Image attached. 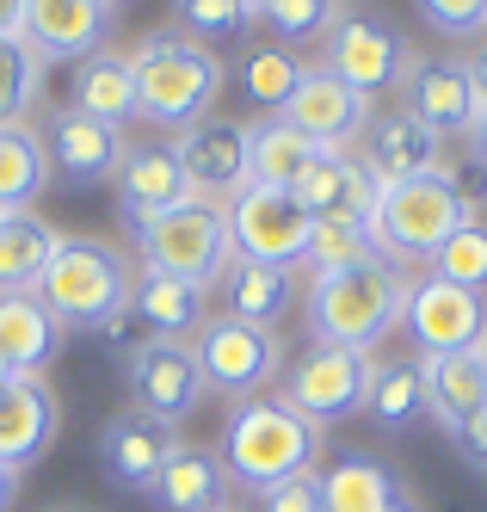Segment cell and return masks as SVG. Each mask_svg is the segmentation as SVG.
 <instances>
[{
	"label": "cell",
	"instance_id": "6da1fadb",
	"mask_svg": "<svg viewBox=\"0 0 487 512\" xmlns=\"http://www.w3.org/2000/svg\"><path fill=\"white\" fill-rule=\"evenodd\" d=\"M222 475L247 494H266L290 475H315V457H321V426L303 420L284 395H253V401H235L229 420H222Z\"/></svg>",
	"mask_w": 487,
	"mask_h": 512
},
{
	"label": "cell",
	"instance_id": "7a4b0ae2",
	"mask_svg": "<svg viewBox=\"0 0 487 512\" xmlns=\"http://www.w3.org/2000/svg\"><path fill=\"white\" fill-rule=\"evenodd\" d=\"M407 284L414 272L395 266V260H364V266H346V272H321L309 278V334L321 346H346V352H377L395 327H401V309H407Z\"/></svg>",
	"mask_w": 487,
	"mask_h": 512
},
{
	"label": "cell",
	"instance_id": "3957f363",
	"mask_svg": "<svg viewBox=\"0 0 487 512\" xmlns=\"http://www.w3.org/2000/svg\"><path fill=\"white\" fill-rule=\"evenodd\" d=\"M130 290H136L130 253H118L99 235H62L31 297L56 315V327H99L105 334L130 309Z\"/></svg>",
	"mask_w": 487,
	"mask_h": 512
},
{
	"label": "cell",
	"instance_id": "277c9868",
	"mask_svg": "<svg viewBox=\"0 0 487 512\" xmlns=\"http://www.w3.org/2000/svg\"><path fill=\"white\" fill-rule=\"evenodd\" d=\"M469 216H481L451 167L401 179V186H377V210H370V241L395 266H432V253L451 241Z\"/></svg>",
	"mask_w": 487,
	"mask_h": 512
},
{
	"label": "cell",
	"instance_id": "5b68a950",
	"mask_svg": "<svg viewBox=\"0 0 487 512\" xmlns=\"http://www.w3.org/2000/svg\"><path fill=\"white\" fill-rule=\"evenodd\" d=\"M130 68H136V112L155 118L161 130L198 124L222 93L216 50L179 38V31H148V38L130 50Z\"/></svg>",
	"mask_w": 487,
	"mask_h": 512
},
{
	"label": "cell",
	"instance_id": "8992f818",
	"mask_svg": "<svg viewBox=\"0 0 487 512\" xmlns=\"http://www.w3.org/2000/svg\"><path fill=\"white\" fill-rule=\"evenodd\" d=\"M130 247H136V272H173V278H192L204 290L222 284L235 247H229V216L210 198H185L161 216H142V223H124Z\"/></svg>",
	"mask_w": 487,
	"mask_h": 512
},
{
	"label": "cell",
	"instance_id": "52a82bcc",
	"mask_svg": "<svg viewBox=\"0 0 487 512\" xmlns=\"http://www.w3.org/2000/svg\"><path fill=\"white\" fill-rule=\"evenodd\" d=\"M192 352H198L204 389L229 395V401L266 395V389L284 377V364H290L278 327H253V321H235V315H210L204 334L192 340Z\"/></svg>",
	"mask_w": 487,
	"mask_h": 512
},
{
	"label": "cell",
	"instance_id": "ba28073f",
	"mask_svg": "<svg viewBox=\"0 0 487 512\" xmlns=\"http://www.w3.org/2000/svg\"><path fill=\"white\" fill-rule=\"evenodd\" d=\"M370 371H377V358H370V352H346V346H321L315 340L303 358L284 364V401L303 420L333 426V420H346V414H364Z\"/></svg>",
	"mask_w": 487,
	"mask_h": 512
},
{
	"label": "cell",
	"instance_id": "9c48e42d",
	"mask_svg": "<svg viewBox=\"0 0 487 512\" xmlns=\"http://www.w3.org/2000/svg\"><path fill=\"white\" fill-rule=\"evenodd\" d=\"M229 247L235 260H266V266H303V247H309V229L315 216L296 204L284 186H241L229 204Z\"/></svg>",
	"mask_w": 487,
	"mask_h": 512
},
{
	"label": "cell",
	"instance_id": "30bf717a",
	"mask_svg": "<svg viewBox=\"0 0 487 512\" xmlns=\"http://www.w3.org/2000/svg\"><path fill=\"white\" fill-rule=\"evenodd\" d=\"M414 62H420L414 44H407L389 19H370V13H340V25L327 31V56H321L327 75H340V81H346L352 93H364V99L401 87Z\"/></svg>",
	"mask_w": 487,
	"mask_h": 512
},
{
	"label": "cell",
	"instance_id": "8fae6325",
	"mask_svg": "<svg viewBox=\"0 0 487 512\" xmlns=\"http://www.w3.org/2000/svg\"><path fill=\"white\" fill-rule=\"evenodd\" d=\"M401 327L414 340L420 358H451V352H475L487 340V297L463 284H444L432 272H420L407 284V309H401Z\"/></svg>",
	"mask_w": 487,
	"mask_h": 512
},
{
	"label": "cell",
	"instance_id": "7c38bea8",
	"mask_svg": "<svg viewBox=\"0 0 487 512\" xmlns=\"http://www.w3.org/2000/svg\"><path fill=\"white\" fill-rule=\"evenodd\" d=\"M124 383H130V408L167 432L179 420H192V408L204 401V371H198L192 340H142L130 352Z\"/></svg>",
	"mask_w": 487,
	"mask_h": 512
},
{
	"label": "cell",
	"instance_id": "4fadbf2b",
	"mask_svg": "<svg viewBox=\"0 0 487 512\" xmlns=\"http://www.w3.org/2000/svg\"><path fill=\"white\" fill-rule=\"evenodd\" d=\"M278 118L290 130H303L321 155H352V142H364V130H370V99L352 93L340 75H327L321 62H309L303 87L290 93V105Z\"/></svg>",
	"mask_w": 487,
	"mask_h": 512
},
{
	"label": "cell",
	"instance_id": "5bb4252c",
	"mask_svg": "<svg viewBox=\"0 0 487 512\" xmlns=\"http://www.w3.org/2000/svg\"><path fill=\"white\" fill-rule=\"evenodd\" d=\"M118 7L111 0H25L19 7V38L37 50V62H87L111 44Z\"/></svg>",
	"mask_w": 487,
	"mask_h": 512
},
{
	"label": "cell",
	"instance_id": "9a60e30c",
	"mask_svg": "<svg viewBox=\"0 0 487 512\" xmlns=\"http://www.w3.org/2000/svg\"><path fill=\"white\" fill-rule=\"evenodd\" d=\"M173 155H179V173L192 198H210V204H229L241 186H247V124L241 118H198L173 136Z\"/></svg>",
	"mask_w": 487,
	"mask_h": 512
},
{
	"label": "cell",
	"instance_id": "2e32d148",
	"mask_svg": "<svg viewBox=\"0 0 487 512\" xmlns=\"http://www.w3.org/2000/svg\"><path fill=\"white\" fill-rule=\"evenodd\" d=\"M37 136H44L50 167L62 179H74V186H99V179H111V173H118V161H124V149H130L124 130H111L99 118H81L74 105H56Z\"/></svg>",
	"mask_w": 487,
	"mask_h": 512
},
{
	"label": "cell",
	"instance_id": "e0dca14e",
	"mask_svg": "<svg viewBox=\"0 0 487 512\" xmlns=\"http://www.w3.org/2000/svg\"><path fill=\"white\" fill-rule=\"evenodd\" d=\"M290 198L303 204L315 223H370L377 210V179L358 155H315L303 173H296Z\"/></svg>",
	"mask_w": 487,
	"mask_h": 512
},
{
	"label": "cell",
	"instance_id": "ac0fdd59",
	"mask_svg": "<svg viewBox=\"0 0 487 512\" xmlns=\"http://www.w3.org/2000/svg\"><path fill=\"white\" fill-rule=\"evenodd\" d=\"M370 179L377 186H401V179H420V173H438L444 167V136H432L414 112H383V118H370L364 130V155Z\"/></svg>",
	"mask_w": 487,
	"mask_h": 512
},
{
	"label": "cell",
	"instance_id": "d6986e66",
	"mask_svg": "<svg viewBox=\"0 0 487 512\" xmlns=\"http://www.w3.org/2000/svg\"><path fill=\"white\" fill-rule=\"evenodd\" d=\"M111 192H118V210L124 223H142V216H161L173 204L192 198V186H185L179 173V155L173 142H130L118 173H111Z\"/></svg>",
	"mask_w": 487,
	"mask_h": 512
},
{
	"label": "cell",
	"instance_id": "ffe728a7",
	"mask_svg": "<svg viewBox=\"0 0 487 512\" xmlns=\"http://www.w3.org/2000/svg\"><path fill=\"white\" fill-rule=\"evenodd\" d=\"M62 426V408H56V389L44 377H7L0 383V463H37L50 451V438Z\"/></svg>",
	"mask_w": 487,
	"mask_h": 512
},
{
	"label": "cell",
	"instance_id": "44dd1931",
	"mask_svg": "<svg viewBox=\"0 0 487 512\" xmlns=\"http://www.w3.org/2000/svg\"><path fill=\"white\" fill-rule=\"evenodd\" d=\"M173 445H179V438H173L167 426H155L148 414H136V408H130V414H118V420L99 432V469H105L118 488L148 494Z\"/></svg>",
	"mask_w": 487,
	"mask_h": 512
},
{
	"label": "cell",
	"instance_id": "7402d4cb",
	"mask_svg": "<svg viewBox=\"0 0 487 512\" xmlns=\"http://www.w3.org/2000/svg\"><path fill=\"white\" fill-rule=\"evenodd\" d=\"M401 93H407V112H414L432 136H469L475 118H481L463 62H414Z\"/></svg>",
	"mask_w": 487,
	"mask_h": 512
},
{
	"label": "cell",
	"instance_id": "603a6c76",
	"mask_svg": "<svg viewBox=\"0 0 487 512\" xmlns=\"http://www.w3.org/2000/svg\"><path fill=\"white\" fill-rule=\"evenodd\" d=\"M426 414L463 445V438L487 420V364L475 352L426 358Z\"/></svg>",
	"mask_w": 487,
	"mask_h": 512
},
{
	"label": "cell",
	"instance_id": "cb8c5ba5",
	"mask_svg": "<svg viewBox=\"0 0 487 512\" xmlns=\"http://www.w3.org/2000/svg\"><path fill=\"white\" fill-rule=\"evenodd\" d=\"M204 303H210V290L192 278H173V272H136V290H130V315L148 327V340L204 334V321H210Z\"/></svg>",
	"mask_w": 487,
	"mask_h": 512
},
{
	"label": "cell",
	"instance_id": "d4e9b609",
	"mask_svg": "<svg viewBox=\"0 0 487 512\" xmlns=\"http://www.w3.org/2000/svg\"><path fill=\"white\" fill-rule=\"evenodd\" d=\"M68 105H74L81 118L111 124V130H124L130 118H142V112H136V68H130V56L105 44V50H93L87 62H74Z\"/></svg>",
	"mask_w": 487,
	"mask_h": 512
},
{
	"label": "cell",
	"instance_id": "484cf974",
	"mask_svg": "<svg viewBox=\"0 0 487 512\" xmlns=\"http://www.w3.org/2000/svg\"><path fill=\"white\" fill-rule=\"evenodd\" d=\"M222 303L235 321L278 327L296 309V266H266V260H229L222 272Z\"/></svg>",
	"mask_w": 487,
	"mask_h": 512
},
{
	"label": "cell",
	"instance_id": "4316f807",
	"mask_svg": "<svg viewBox=\"0 0 487 512\" xmlns=\"http://www.w3.org/2000/svg\"><path fill=\"white\" fill-rule=\"evenodd\" d=\"M222 488H229V475H222V457L204 451V445H179L167 451L161 475H155V506L161 512H216L222 506Z\"/></svg>",
	"mask_w": 487,
	"mask_h": 512
},
{
	"label": "cell",
	"instance_id": "83f0119b",
	"mask_svg": "<svg viewBox=\"0 0 487 512\" xmlns=\"http://www.w3.org/2000/svg\"><path fill=\"white\" fill-rule=\"evenodd\" d=\"M56 229L31 210H7L0 216V297H31L44 278L50 253H56Z\"/></svg>",
	"mask_w": 487,
	"mask_h": 512
},
{
	"label": "cell",
	"instance_id": "f1b7e54d",
	"mask_svg": "<svg viewBox=\"0 0 487 512\" xmlns=\"http://www.w3.org/2000/svg\"><path fill=\"white\" fill-rule=\"evenodd\" d=\"M56 340H62V327L37 297H0V364H7L13 377L44 371Z\"/></svg>",
	"mask_w": 487,
	"mask_h": 512
},
{
	"label": "cell",
	"instance_id": "f546056e",
	"mask_svg": "<svg viewBox=\"0 0 487 512\" xmlns=\"http://www.w3.org/2000/svg\"><path fill=\"white\" fill-rule=\"evenodd\" d=\"M401 494L395 469L370 451H346L340 463L321 469V512H383Z\"/></svg>",
	"mask_w": 487,
	"mask_h": 512
},
{
	"label": "cell",
	"instance_id": "4dcf8cb0",
	"mask_svg": "<svg viewBox=\"0 0 487 512\" xmlns=\"http://www.w3.org/2000/svg\"><path fill=\"white\" fill-rule=\"evenodd\" d=\"M321 149L303 136V130H290L284 118H259V124H247V186H296V173H303L309 161H315Z\"/></svg>",
	"mask_w": 487,
	"mask_h": 512
},
{
	"label": "cell",
	"instance_id": "1f68e13d",
	"mask_svg": "<svg viewBox=\"0 0 487 512\" xmlns=\"http://www.w3.org/2000/svg\"><path fill=\"white\" fill-rule=\"evenodd\" d=\"M364 414L377 420L383 432H407L426 414V358H383L370 371V395H364Z\"/></svg>",
	"mask_w": 487,
	"mask_h": 512
},
{
	"label": "cell",
	"instance_id": "d6a6232c",
	"mask_svg": "<svg viewBox=\"0 0 487 512\" xmlns=\"http://www.w3.org/2000/svg\"><path fill=\"white\" fill-rule=\"evenodd\" d=\"M50 186V155L31 124H0V210H31Z\"/></svg>",
	"mask_w": 487,
	"mask_h": 512
},
{
	"label": "cell",
	"instance_id": "836d02e7",
	"mask_svg": "<svg viewBox=\"0 0 487 512\" xmlns=\"http://www.w3.org/2000/svg\"><path fill=\"white\" fill-rule=\"evenodd\" d=\"M303 75H309V62L296 50H284V44H259V50H247L235 62V87H241L247 105H259V112H284L290 93L303 87Z\"/></svg>",
	"mask_w": 487,
	"mask_h": 512
},
{
	"label": "cell",
	"instance_id": "e575fe53",
	"mask_svg": "<svg viewBox=\"0 0 487 512\" xmlns=\"http://www.w3.org/2000/svg\"><path fill=\"white\" fill-rule=\"evenodd\" d=\"M37 99H44V62L19 31H7L0 38V124H25Z\"/></svg>",
	"mask_w": 487,
	"mask_h": 512
},
{
	"label": "cell",
	"instance_id": "d590c367",
	"mask_svg": "<svg viewBox=\"0 0 487 512\" xmlns=\"http://www.w3.org/2000/svg\"><path fill=\"white\" fill-rule=\"evenodd\" d=\"M259 25H266L284 50H296V44H327V31L340 25V0H266Z\"/></svg>",
	"mask_w": 487,
	"mask_h": 512
},
{
	"label": "cell",
	"instance_id": "8d00e7d4",
	"mask_svg": "<svg viewBox=\"0 0 487 512\" xmlns=\"http://www.w3.org/2000/svg\"><path fill=\"white\" fill-rule=\"evenodd\" d=\"M426 272L444 278V284L475 290V297H487V223H481V216H469V223L432 253V266H426Z\"/></svg>",
	"mask_w": 487,
	"mask_h": 512
},
{
	"label": "cell",
	"instance_id": "74e56055",
	"mask_svg": "<svg viewBox=\"0 0 487 512\" xmlns=\"http://www.w3.org/2000/svg\"><path fill=\"white\" fill-rule=\"evenodd\" d=\"M364 260H377V241H370L364 223H315V229H309V247H303L309 278L346 272V266H364Z\"/></svg>",
	"mask_w": 487,
	"mask_h": 512
},
{
	"label": "cell",
	"instance_id": "f35d334b",
	"mask_svg": "<svg viewBox=\"0 0 487 512\" xmlns=\"http://www.w3.org/2000/svg\"><path fill=\"white\" fill-rule=\"evenodd\" d=\"M247 25H253V13L241 7V0H173V31L192 38V44H204V50L241 38Z\"/></svg>",
	"mask_w": 487,
	"mask_h": 512
},
{
	"label": "cell",
	"instance_id": "ab89813d",
	"mask_svg": "<svg viewBox=\"0 0 487 512\" xmlns=\"http://www.w3.org/2000/svg\"><path fill=\"white\" fill-rule=\"evenodd\" d=\"M414 7L438 38H475V31H487V0H414Z\"/></svg>",
	"mask_w": 487,
	"mask_h": 512
},
{
	"label": "cell",
	"instance_id": "60d3db41",
	"mask_svg": "<svg viewBox=\"0 0 487 512\" xmlns=\"http://www.w3.org/2000/svg\"><path fill=\"white\" fill-rule=\"evenodd\" d=\"M259 512H321V475H290V482L253 494Z\"/></svg>",
	"mask_w": 487,
	"mask_h": 512
},
{
	"label": "cell",
	"instance_id": "b9f144b4",
	"mask_svg": "<svg viewBox=\"0 0 487 512\" xmlns=\"http://www.w3.org/2000/svg\"><path fill=\"white\" fill-rule=\"evenodd\" d=\"M463 75H469V93H475V105L487 112V44H475V56L463 62Z\"/></svg>",
	"mask_w": 487,
	"mask_h": 512
},
{
	"label": "cell",
	"instance_id": "7bdbcfd3",
	"mask_svg": "<svg viewBox=\"0 0 487 512\" xmlns=\"http://www.w3.org/2000/svg\"><path fill=\"white\" fill-rule=\"evenodd\" d=\"M463 457H469V463H481V469H487V420H481V426H475V432H469V438H463Z\"/></svg>",
	"mask_w": 487,
	"mask_h": 512
},
{
	"label": "cell",
	"instance_id": "ee69618b",
	"mask_svg": "<svg viewBox=\"0 0 487 512\" xmlns=\"http://www.w3.org/2000/svg\"><path fill=\"white\" fill-rule=\"evenodd\" d=\"M469 149H475V167H481V179H487V112H481L475 130H469Z\"/></svg>",
	"mask_w": 487,
	"mask_h": 512
},
{
	"label": "cell",
	"instance_id": "f6af8a7d",
	"mask_svg": "<svg viewBox=\"0 0 487 512\" xmlns=\"http://www.w3.org/2000/svg\"><path fill=\"white\" fill-rule=\"evenodd\" d=\"M13 500H19V469H13V463H0V512H7Z\"/></svg>",
	"mask_w": 487,
	"mask_h": 512
},
{
	"label": "cell",
	"instance_id": "bcb514c9",
	"mask_svg": "<svg viewBox=\"0 0 487 512\" xmlns=\"http://www.w3.org/2000/svg\"><path fill=\"white\" fill-rule=\"evenodd\" d=\"M19 7H25V0H0V38L19 31Z\"/></svg>",
	"mask_w": 487,
	"mask_h": 512
},
{
	"label": "cell",
	"instance_id": "7dc6e473",
	"mask_svg": "<svg viewBox=\"0 0 487 512\" xmlns=\"http://www.w3.org/2000/svg\"><path fill=\"white\" fill-rule=\"evenodd\" d=\"M383 512H426V506H420V500H414V494H407V488H401V494H395V500H389V506H383Z\"/></svg>",
	"mask_w": 487,
	"mask_h": 512
},
{
	"label": "cell",
	"instance_id": "c3c4849f",
	"mask_svg": "<svg viewBox=\"0 0 487 512\" xmlns=\"http://www.w3.org/2000/svg\"><path fill=\"white\" fill-rule=\"evenodd\" d=\"M241 7H247V13H253V19H259V13H266V0H241Z\"/></svg>",
	"mask_w": 487,
	"mask_h": 512
},
{
	"label": "cell",
	"instance_id": "681fc988",
	"mask_svg": "<svg viewBox=\"0 0 487 512\" xmlns=\"http://www.w3.org/2000/svg\"><path fill=\"white\" fill-rule=\"evenodd\" d=\"M56 512H93V506H56Z\"/></svg>",
	"mask_w": 487,
	"mask_h": 512
},
{
	"label": "cell",
	"instance_id": "f907efd6",
	"mask_svg": "<svg viewBox=\"0 0 487 512\" xmlns=\"http://www.w3.org/2000/svg\"><path fill=\"white\" fill-rule=\"evenodd\" d=\"M475 358H481V364H487V340H481V346H475Z\"/></svg>",
	"mask_w": 487,
	"mask_h": 512
},
{
	"label": "cell",
	"instance_id": "816d5d0a",
	"mask_svg": "<svg viewBox=\"0 0 487 512\" xmlns=\"http://www.w3.org/2000/svg\"><path fill=\"white\" fill-rule=\"evenodd\" d=\"M7 377H13V371H7V364H0V383H7Z\"/></svg>",
	"mask_w": 487,
	"mask_h": 512
},
{
	"label": "cell",
	"instance_id": "f5cc1de1",
	"mask_svg": "<svg viewBox=\"0 0 487 512\" xmlns=\"http://www.w3.org/2000/svg\"><path fill=\"white\" fill-rule=\"evenodd\" d=\"M216 512H235V506H216Z\"/></svg>",
	"mask_w": 487,
	"mask_h": 512
},
{
	"label": "cell",
	"instance_id": "db71d44e",
	"mask_svg": "<svg viewBox=\"0 0 487 512\" xmlns=\"http://www.w3.org/2000/svg\"><path fill=\"white\" fill-rule=\"evenodd\" d=\"M111 7H124V0H111Z\"/></svg>",
	"mask_w": 487,
	"mask_h": 512
},
{
	"label": "cell",
	"instance_id": "11a10c76",
	"mask_svg": "<svg viewBox=\"0 0 487 512\" xmlns=\"http://www.w3.org/2000/svg\"><path fill=\"white\" fill-rule=\"evenodd\" d=\"M0 216H7V210H0Z\"/></svg>",
	"mask_w": 487,
	"mask_h": 512
}]
</instances>
